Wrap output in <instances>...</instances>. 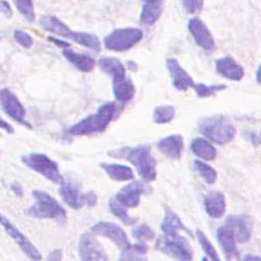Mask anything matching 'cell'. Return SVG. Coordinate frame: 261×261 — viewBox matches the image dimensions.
I'll return each mask as SVG.
<instances>
[{
  "instance_id": "cell-14",
  "label": "cell",
  "mask_w": 261,
  "mask_h": 261,
  "mask_svg": "<svg viewBox=\"0 0 261 261\" xmlns=\"http://www.w3.org/2000/svg\"><path fill=\"white\" fill-rule=\"evenodd\" d=\"M188 29H189L190 36L193 37V40L200 48L207 50V52H211L215 49V40H214L213 34L201 19H190L189 23H188Z\"/></svg>"
},
{
  "instance_id": "cell-27",
  "label": "cell",
  "mask_w": 261,
  "mask_h": 261,
  "mask_svg": "<svg viewBox=\"0 0 261 261\" xmlns=\"http://www.w3.org/2000/svg\"><path fill=\"white\" fill-rule=\"evenodd\" d=\"M101 168L107 172V174L115 181H132L135 174L129 166L116 164H102Z\"/></svg>"
},
{
  "instance_id": "cell-41",
  "label": "cell",
  "mask_w": 261,
  "mask_h": 261,
  "mask_svg": "<svg viewBox=\"0 0 261 261\" xmlns=\"http://www.w3.org/2000/svg\"><path fill=\"white\" fill-rule=\"evenodd\" d=\"M0 123H2V128L5 129L6 132H9V133H13V132H14L13 127H10V125L7 124V123H6L5 120H2V121H0Z\"/></svg>"
},
{
  "instance_id": "cell-40",
  "label": "cell",
  "mask_w": 261,
  "mask_h": 261,
  "mask_svg": "<svg viewBox=\"0 0 261 261\" xmlns=\"http://www.w3.org/2000/svg\"><path fill=\"white\" fill-rule=\"evenodd\" d=\"M2 7H3V11H5V14H7L9 17H11V7H10L9 3H7L6 0L2 2Z\"/></svg>"
},
{
  "instance_id": "cell-16",
  "label": "cell",
  "mask_w": 261,
  "mask_h": 261,
  "mask_svg": "<svg viewBox=\"0 0 261 261\" xmlns=\"http://www.w3.org/2000/svg\"><path fill=\"white\" fill-rule=\"evenodd\" d=\"M215 71L222 78L234 80V82L241 80L243 78V75H245L242 66L239 63L235 62L234 59L230 58V56H225V58L218 59L217 63H215Z\"/></svg>"
},
{
  "instance_id": "cell-26",
  "label": "cell",
  "mask_w": 261,
  "mask_h": 261,
  "mask_svg": "<svg viewBox=\"0 0 261 261\" xmlns=\"http://www.w3.org/2000/svg\"><path fill=\"white\" fill-rule=\"evenodd\" d=\"M113 94L115 98L121 103L131 101L135 97V86L133 82L128 78L113 82Z\"/></svg>"
},
{
  "instance_id": "cell-22",
  "label": "cell",
  "mask_w": 261,
  "mask_h": 261,
  "mask_svg": "<svg viewBox=\"0 0 261 261\" xmlns=\"http://www.w3.org/2000/svg\"><path fill=\"white\" fill-rule=\"evenodd\" d=\"M63 55H64V58L68 62L71 63L72 66L82 72H91L94 70V67H95V60L91 56H87V55L83 54H76V52H74L70 48V45L66 46V48H63Z\"/></svg>"
},
{
  "instance_id": "cell-23",
  "label": "cell",
  "mask_w": 261,
  "mask_h": 261,
  "mask_svg": "<svg viewBox=\"0 0 261 261\" xmlns=\"http://www.w3.org/2000/svg\"><path fill=\"white\" fill-rule=\"evenodd\" d=\"M98 67H99L105 74L112 76L113 82L127 78V75H125V67L123 66V63L120 62L119 59L102 58L98 60Z\"/></svg>"
},
{
  "instance_id": "cell-4",
  "label": "cell",
  "mask_w": 261,
  "mask_h": 261,
  "mask_svg": "<svg viewBox=\"0 0 261 261\" xmlns=\"http://www.w3.org/2000/svg\"><path fill=\"white\" fill-rule=\"evenodd\" d=\"M33 197L36 199V203L27 210V215L36 219H54L58 223H64L67 221L66 210L49 193L44 190H34Z\"/></svg>"
},
{
  "instance_id": "cell-39",
  "label": "cell",
  "mask_w": 261,
  "mask_h": 261,
  "mask_svg": "<svg viewBox=\"0 0 261 261\" xmlns=\"http://www.w3.org/2000/svg\"><path fill=\"white\" fill-rule=\"evenodd\" d=\"M97 203V195L94 192H89L86 193V205L87 207H94Z\"/></svg>"
},
{
  "instance_id": "cell-43",
  "label": "cell",
  "mask_w": 261,
  "mask_h": 261,
  "mask_svg": "<svg viewBox=\"0 0 261 261\" xmlns=\"http://www.w3.org/2000/svg\"><path fill=\"white\" fill-rule=\"evenodd\" d=\"M49 260H52V258H62V254H60V250L58 252V254H55V253H52L50 256L48 257Z\"/></svg>"
},
{
  "instance_id": "cell-32",
  "label": "cell",
  "mask_w": 261,
  "mask_h": 261,
  "mask_svg": "<svg viewBox=\"0 0 261 261\" xmlns=\"http://www.w3.org/2000/svg\"><path fill=\"white\" fill-rule=\"evenodd\" d=\"M109 208H111L112 214L119 218L120 221L123 222L124 225L131 226L135 223V219H132V218L128 215V210L125 207H123L121 204L117 203L115 199H112L111 201H109Z\"/></svg>"
},
{
  "instance_id": "cell-10",
  "label": "cell",
  "mask_w": 261,
  "mask_h": 261,
  "mask_svg": "<svg viewBox=\"0 0 261 261\" xmlns=\"http://www.w3.org/2000/svg\"><path fill=\"white\" fill-rule=\"evenodd\" d=\"M0 102H2V109L6 115L15 120L17 123L25 124L26 127H30L29 123H26V111L18 99V97L10 91L9 89H3L0 93Z\"/></svg>"
},
{
  "instance_id": "cell-11",
  "label": "cell",
  "mask_w": 261,
  "mask_h": 261,
  "mask_svg": "<svg viewBox=\"0 0 261 261\" xmlns=\"http://www.w3.org/2000/svg\"><path fill=\"white\" fill-rule=\"evenodd\" d=\"M147 186L142 181H132L128 185H125L123 189H120L113 199L123 207L136 208L140 204V197L144 192H147Z\"/></svg>"
},
{
  "instance_id": "cell-31",
  "label": "cell",
  "mask_w": 261,
  "mask_h": 261,
  "mask_svg": "<svg viewBox=\"0 0 261 261\" xmlns=\"http://www.w3.org/2000/svg\"><path fill=\"white\" fill-rule=\"evenodd\" d=\"M193 166H195L196 172L199 173V176L203 178L204 181L207 182L208 185H213L217 181L218 174L215 172V169L211 168L210 165L204 164L203 161H195L193 162Z\"/></svg>"
},
{
  "instance_id": "cell-7",
  "label": "cell",
  "mask_w": 261,
  "mask_h": 261,
  "mask_svg": "<svg viewBox=\"0 0 261 261\" xmlns=\"http://www.w3.org/2000/svg\"><path fill=\"white\" fill-rule=\"evenodd\" d=\"M143 40V31L137 27H123L116 29L105 38L103 44L108 50L113 52H125L133 48Z\"/></svg>"
},
{
  "instance_id": "cell-29",
  "label": "cell",
  "mask_w": 261,
  "mask_h": 261,
  "mask_svg": "<svg viewBox=\"0 0 261 261\" xmlns=\"http://www.w3.org/2000/svg\"><path fill=\"white\" fill-rule=\"evenodd\" d=\"M147 245L146 242L137 241L133 245H129L128 248L121 250V260H146L147 258Z\"/></svg>"
},
{
  "instance_id": "cell-1",
  "label": "cell",
  "mask_w": 261,
  "mask_h": 261,
  "mask_svg": "<svg viewBox=\"0 0 261 261\" xmlns=\"http://www.w3.org/2000/svg\"><path fill=\"white\" fill-rule=\"evenodd\" d=\"M108 155L113 158L129 161L136 168L143 181L151 182L156 178V161L151 155V148L147 144L137 147H123L120 150L109 151Z\"/></svg>"
},
{
  "instance_id": "cell-19",
  "label": "cell",
  "mask_w": 261,
  "mask_h": 261,
  "mask_svg": "<svg viewBox=\"0 0 261 261\" xmlns=\"http://www.w3.org/2000/svg\"><path fill=\"white\" fill-rule=\"evenodd\" d=\"M217 237L227 260L238 257V250H237V242L238 241L235 238L234 231H233L230 226L226 223L225 226L219 227L217 231Z\"/></svg>"
},
{
  "instance_id": "cell-25",
  "label": "cell",
  "mask_w": 261,
  "mask_h": 261,
  "mask_svg": "<svg viewBox=\"0 0 261 261\" xmlns=\"http://www.w3.org/2000/svg\"><path fill=\"white\" fill-rule=\"evenodd\" d=\"M190 150L196 156H199L204 161H214L217 158V150L213 146L211 140H208L207 137L205 139H203V137L193 139L192 144H190Z\"/></svg>"
},
{
  "instance_id": "cell-28",
  "label": "cell",
  "mask_w": 261,
  "mask_h": 261,
  "mask_svg": "<svg viewBox=\"0 0 261 261\" xmlns=\"http://www.w3.org/2000/svg\"><path fill=\"white\" fill-rule=\"evenodd\" d=\"M161 229H162L164 233H178V231H186V233H189L190 234V231L188 230V227L182 223L180 217H178L176 213H173L170 208H166V211H165V218H164V222H162V225H161Z\"/></svg>"
},
{
  "instance_id": "cell-33",
  "label": "cell",
  "mask_w": 261,
  "mask_h": 261,
  "mask_svg": "<svg viewBox=\"0 0 261 261\" xmlns=\"http://www.w3.org/2000/svg\"><path fill=\"white\" fill-rule=\"evenodd\" d=\"M196 237H197V239H199L200 246L203 248L204 253L207 254V258H211V260L214 261H219V256H218L217 250H215V248H214L213 243L210 242V239H208L207 235L204 234L201 230H197L196 231Z\"/></svg>"
},
{
  "instance_id": "cell-24",
  "label": "cell",
  "mask_w": 261,
  "mask_h": 261,
  "mask_svg": "<svg viewBox=\"0 0 261 261\" xmlns=\"http://www.w3.org/2000/svg\"><path fill=\"white\" fill-rule=\"evenodd\" d=\"M162 7H164V2H162V0H150V2H144V3H143L142 14H140V22H142L143 25H147V26L154 25V23L161 18Z\"/></svg>"
},
{
  "instance_id": "cell-17",
  "label": "cell",
  "mask_w": 261,
  "mask_h": 261,
  "mask_svg": "<svg viewBox=\"0 0 261 261\" xmlns=\"http://www.w3.org/2000/svg\"><path fill=\"white\" fill-rule=\"evenodd\" d=\"M226 223L230 226L239 243L248 242L252 235V219L248 215H230Z\"/></svg>"
},
{
  "instance_id": "cell-2",
  "label": "cell",
  "mask_w": 261,
  "mask_h": 261,
  "mask_svg": "<svg viewBox=\"0 0 261 261\" xmlns=\"http://www.w3.org/2000/svg\"><path fill=\"white\" fill-rule=\"evenodd\" d=\"M119 111V107L115 102H107L97 111V113L90 115L80 120L79 123L68 128L67 133L71 136H86L93 133H101L109 127L112 120L115 119L116 113Z\"/></svg>"
},
{
  "instance_id": "cell-45",
  "label": "cell",
  "mask_w": 261,
  "mask_h": 261,
  "mask_svg": "<svg viewBox=\"0 0 261 261\" xmlns=\"http://www.w3.org/2000/svg\"><path fill=\"white\" fill-rule=\"evenodd\" d=\"M144 2H150V0H143V3H144Z\"/></svg>"
},
{
  "instance_id": "cell-9",
  "label": "cell",
  "mask_w": 261,
  "mask_h": 261,
  "mask_svg": "<svg viewBox=\"0 0 261 261\" xmlns=\"http://www.w3.org/2000/svg\"><path fill=\"white\" fill-rule=\"evenodd\" d=\"M91 231H93L94 234L109 238L121 250H124V249H127L131 245L127 233L119 225L112 223V222H99V223L91 227Z\"/></svg>"
},
{
  "instance_id": "cell-6",
  "label": "cell",
  "mask_w": 261,
  "mask_h": 261,
  "mask_svg": "<svg viewBox=\"0 0 261 261\" xmlns=\"http://www.w3.org/2000/svg\"><path fill=\"white\" fill-rule=\"evenodd\" d=\"M155 249L176 260L189 261L193 258V252L189 242L178 233H164V235L156 239Z\"/></svg>"
},
{
  "instance_id": "cell-37",
  "label": "cell",
  "mask_w": 261,
  "mask_h": 261,
  "mask_svg": "<svg viewBox=\"0 0 261 261\" xmlns=\"http://www.w3.org/2000/svg\"><path fill=\"white\" fill-rule=\"evenodd\" d=\"M14 40L17 41L21 46H23V48H26V49L31 48L33 44H34V41H33L30 34H27L26 31H22V30H17L15 33H14Z\"/></svg>"
},
{
  "instance_id": "cell-18",
  "label": "cell",
  "mask_w": 261,
  "mask_h": 261,
  "mask_svg": "<svg viewBox=\"0 0 261 261\" xmlns=\"http://www.w3.org/2000/svg\"><path fill=\"white\" fill-rule=\"evenodd\" d=\"M156 147L165 156L178 161L184 152V139L181 135H170L161 139L160 142L156 143Z\"/></svg>"
},
{
  "instance_id": "cell-21",
  "label": "cell",
  "mask_w": 261,
  "mask_h": 261,
  "mask_svg": "<svg viewBox=\"0 0 261 261\" xmlns=\"http://www.w3.org/2000/svg\"><path fill=\"white\" fill-rule=\"evenodd\" d=\"M204 208L205 213L213 218L219 219L226 213V197L222 192H211L204 199Z\"/></svg>"
},
{
  "instance_id": "cell-35",
  "label": "cell",
  "mask_w": 261,
  "mask_h": 261,
  "mask_svg": "<svg viewBox=\"0 0 261 261\" xmlns=\"http://www.w3.org/2000/svg\"><path fill=\"white\" fill-rule=\"evenodd\" d=\"M133 238L140 241V242H150L155 238V233L152 231L150 226L146 225V223H142V225L136 226L132 230Z\"/></svg>"
},
{
  "instance_id": "cell-12",
  "label": "cell",
  "mask_w": 261,
  "mask_h": 261,
  "mask_svg": "<svg viewBox=\"0 0 261 261\" xmlns=\"http://www.w3.org/2000/svg\"><path fill=\"white\" fill-rule=\"evenodd\" d=\"M94 233H84L82 237H80L79 241V256L83 261L89 260H95V261H107L108 256L102 245L98 242L95 237H94Z\"/></svg>"
},
{
  "instance_id": "cell-42",
  "label": "cell",
  "mask_w": 261,
  "mask_h": 261,
  "mask_svg": "<svg viewBox=\"0 0 261 261\" xmlns=\"http://www.w3.org/2000/svg\"><path fill=\"white\" fill-rule=\"evenodd\" d=\"M256 80H257V83L261 84V64H260V67H258V70H257V72H256Z\"/></svg>"
},
{
  "instance_id": "cell-34",
  "label": "cell",
  "mask_w": 261,
  "mask_h": 261,
  "mask_svg": "<svg viewBox=\"0 0 261 261\" xmlns=\"http://www.w3.org/2000/svg\"><path fill=\"white\" fill-rule=\"evenodd\" d=\"M193 89H195L196 94H197L200 98H208V97H213V95H215V94L219 93V91L226 90V86L225 84L207 86V84H203V83H196Z\"/></svg>"
},
{
  "instance_id": "cell-36",
  "label": "cell",
  "mask_w": 261,
  "mask_h": 261,
  "mask_svg": "<svg viewBox=\"0 0 261 261\" xmlns=\"http://www.w3.org/2000/svg\"><path fill=\"white\" fill-rule=\"evenodd\" d=\"M14 3L19 10V13L29 21L34 19V5L33 0H14Z\"/></svg>"
},
{
  "instance_id": "cell-5",
  "label": "cell",
  "mask_w": 261,
  "mask_h": 261,
  "mask_svg": "<svg viewBox=\"0 0 261 261\" xmlns=\"http://www.w3.org/2000/svg\"><path fill=\"white\" fill-rule=\"evenodd\" d=\"M199 131L204 137L219 146L230 143L237 135L234 125L225 116H213L203 119L200 121Z\"/></svg>"
},
{
  "instance_id": "cell-8",
  "label": "cell",
  "mask_w": 261,
  "mask_h": 261,
  "mask_svg": "<svg viewBox=\"0 0 261 261\" xmlns=\"http://www.w3.org/2000/svg\"><path fill=\"white\" fill-rule=\"evenodd\" d=\"M22 162L26 165L27 168L40 173L41 176H44L46 180L54 182V184H60L62 185L63 182H64V178L60 174L58 164L50 160L48 155L40 154V152H33V154L22 156Z\"/></svg>"
},
{
  "instance_id": "cell-15",
  "label": "cell",
  "mask_w": 261,
  "mask_h": 261,
  "mask_svg": "<svg viewBox=\"0 0 261 261\" xmlns=\"http://www.w3.org/2000/svg\"><path fill=\"white\" fill-rule=\"evenodd\" d=\"M166 67H168V71L172 76L173 86L180 91H186L189 87H195V82L192 79V76L180 66L177 59L169 58L166 60Z\"/></svg>"
},
{
  "instance_id": "cell-20",
  "label": "cell",
  "mask_w": 261,
  "mask_h": 261,
  "mask_svg": "<svg viewBox=\"0 0 261 261\" xmlns=\"http://www.w3.org/2000/svg\"><path fill=\"white\" fill-rule=\"evenodd\" d=\"M59 192H60L63 201L68 207L74 208V210H79L83 205H86V193H82L79 188L74 185L72 182H63Z\"/></svg>"
},
{
  "instance_id": "cell-3",
  "label": "cell",
  "mask_w": 261,
  "mask_h": 261,
  "mask_svg": "<svg viewBox=\"0 0 261 261\" xmlns=\"http://www.w3.org/2000/svg\"><path fill=\"white\" fill-rule=\"evenodd\" d=\"M41 26L44 27V30L50 31L56 36H60L63 38H68V40L74 41L76 44L82 45L84 48H89L94 52H99L101 50V42L99 38L90 33H82V31H72L70 27L67 26L66 23L62 22L58 17L55 15H45L41 18Z\"/></svg>"
},
{
  "instance_id": "cell-30",
  "label": "cell",
  "mask_w": 261,
  "mask_h": 261,
  "mask_svg": "<svg viewBox=\"0 0 261 261\" xmlns=\"http://www.w3.org/2000/svg\"><path fill=\"white\" fill-rule=\"evenodd\" d=\"M176 116V108L170 105H164V107H156L152 113V120L155 124H168L170 123Z\"/></svg>"
},
{
  "instance_id": "cell-38",
  "label": "cell",
  "mask_w": 261,
  "mask_h": 261,
  "mask_svg": "<svg viewBox=\"0 0 261 261\" xmlns=\"http://www.w3.org/2000/svg\"><path fill=\"white\" fill-rule=\"evenodd\" d=\"M203 5V0H182V6L188 14H195L199 11Z\"/></svg>"
},
{
  "instance_id": "cell-13",
  "label": "cell",
  "mask_w": 261,
  "mask_h": 261,
  "mask_svg": "<svg viewBox=\"0 0 261 261\" xmlns=\"http://www.w3.org/2000/svg\"><path fill=\"white\" fill-rule=\"evenodd\" d=\"M2 226H3L6 233L15 241V243L18 245L19 248L22 249V252L25 253L29 258H31V260H41V258H42L41 253L38 252V249L27 239L26 235L23 234V233H21L11 222L7 221V218L6 217H2Z\"/></svg>"
},
{
  "instance_id": "cell-44",
  "label": "cell",
  "mask_w": 261,
  "mask_h": 261,
  "mask_svg": "<svg viewBox=\"0 0 261 261\" xmlns=\"http://www.w3.org/2000/svg\"><path fill=\"white\" fill-rule=\"evenodd\" d=\"M253 258L261 260V257H257V256H246V257H245V260H253Z\"/></svg>"
}]
</instances>
